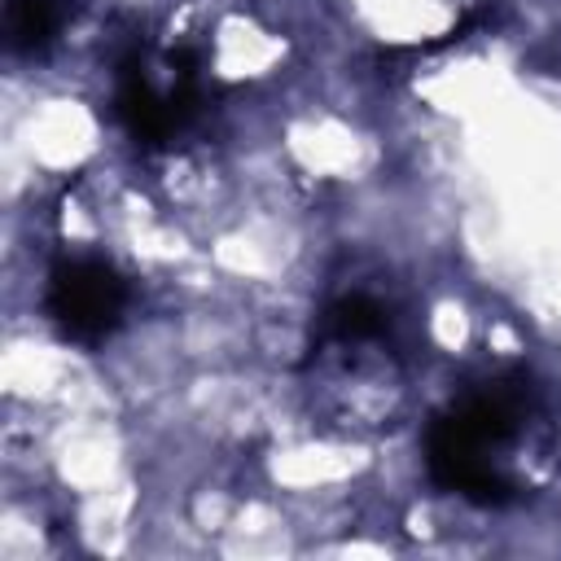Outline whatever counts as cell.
I'll return each instance as SVG.
<instances>
[{"label":"cell","instance_id":"cell-1","mask_svg":"<svg viewBox=\"0 0 561 561\" xmlns=\"http://www.w3.org/2000/svg\"><path fill=\"white\" fill-rule=\"evenodd\" d=\"M517 430V390H482L434 416L425 434V469L443 491H456L473 504H508L513 486L482 460L486 447L504 443Z\"/></svg>","mask_w":561,"mask_h":561},{"label":"cell","instance_id":"cell-2","mask_svg":"<svg viewBox=\"0 0 561 561\" xmlns=\"http://www.w3.org/2000/svg\"><path fill=\"white\" fill-rule=\"evenodd\" d=\"M44 307L61 337L96 346L101 337H110L118 329L123 307H127V285L101 259H66L48 276Z\"/></svg>","mask_w":561,"mask_h":561},{"label":"cell","instance_id":"cell-3","mask_svg":"<svg viewBox=\"0 0 561 561\" xmlns=\"http://www.w3.org/2000/svg\"><path fill=\"white\" fill-rule=\"evenodd\" d=\"M114 114H118V123L127 127V136H131L140 149H162V145L180 131V118H175V110H171V96H158L153 83L140 75L136 61H123V66H118Z\"/></svg>","mask_w":561,"mask_h":561},{"label":"cell","instance_id":"cell-4","mask_svg":"<svg viewBox=\"0 0 561 561\" xmlns=\"http://www.w3.org/2000/svg\"><path fill=\"white\" fill-rule=\"evenodd\" d=\"M4 22L18 53H39L57 31V0H9Z\"/></svg>","mask_w":561,"mask_h":561},{"label":"cell","instance_id":"cell-5","mask_svg":"<svg viewBox=\"0 0 561 561\" xmlns=\"http://www.w3.org/2000/svg\"><path fill=\"white\" fill-rule=\"evenodd\" d=\"M324 324H329L333 337L359 342V337H377V333L386 329V311H381L373 298L351 294V298H342V302H333V307L324 311Z\"/></svg>","mask_w":561,"mask_h":561}]
</instances>
